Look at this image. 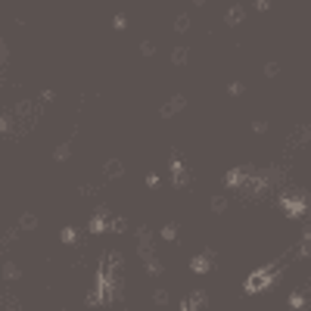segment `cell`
I'll return each mask as SVG.
<instances>
[{"label":"cell","instance_id":"1","mask_svg":"<svg viewBox=\"0 0 311 311\" xmlns=\"http://www.w3.org/2000/svg\"><path fill=\"white\" fill-rule=\"evenodd\" d=\"M277 280H280V261H271L268 268H258V271H252V274H249V280H246L243 290L255 296V293L271 290V286L277 283Z\"/></svg>","mask_w":311,"mask_h":311},{"label":"cell","instance_id":"2","mask_svg":"<svg viewBox=\"0 0 311 311\" xmlns=\"http://www.w3.org/2000/svg\"><path fill=\"white\" fill-rule=\"evenodd\" d=\"M280 209L286 212V218H293V221H299V218H305L308 215V199L302 196V193H283L280 196Z\"/></svg>","mask_w":311,"mask_h":311},{"label":"cell","instance_id":"3","mask_svg":"<svg viewBox=\"0 0 311 311\" xmlns=\"http://www.w3.org/2000/svg\"><path fill=\"white\" fill-rule=\"evenodd\" d=\"M137 255H140L143 261L156 258L153 255V230L149 227H137Z\"/></svg>","mask_w":311,"mask_h":311},{"label":"cell","instance_id":"4","mask_svg":"<svg viewBox=\"0 0 311 311\" xmlns=\"http://www.w3.org/2000/svg\"><path fill=\"white\" fill-rule=\"evenodd\" d=\"M181 311H209V293L205 290H193L181 302Z\"/></svg>","mask_w":311,"mask_h":311},{"label":"cell","instance_id":"5","mask_svg":"<svg viewBox=\"0 0 311 311\" xmlns=\"http://www.w3.org/2000/svg\"><path fill=\"white\" fill-rule=\"evenodd\" d=\"M171 184H175V187H187V184H190L187 165L178 159V153H171Z\"/></svg>","mask_w":311,"mask_h":311},{"label":"cell","instance_id":"6","mask_svg":"<svg viewBox=\"0 0 311 311\" xmlns=\"http://www.w3.org/2000/svg\"><path fill=\"white\" fill-rule=\"evenodd\" d=\"M181 109H187V97H184V94H175L171 100H165V103H162L159 115H162V119H171V115H178Z\"/></svg>","mask_w":311,"mask_h":311},{"label":"cell","instance_id":"7","mask_svg":"<svg viewBox=\"0 0 311 311\" xmlns=\"http://www.w3.org/2000/svg\"><path fill=\"white\" fill-rule=\"evenodd\" d=\"M190 271L193 274H209L212 271V249L202 252V255H193L190 258Z\"/></svg>","mask_w":311,"mask_h":311},{"label":"cell","instance_id":"8","mask_svg":"<svg viewBox=\"0 0 311 311\" xmlns=\"http://www.w3.org/2000/svg\"><path fill=\"white\" fill-rule=\"evenodd\" d=\"M243 19H246V9L240 6V3H234V6L227 9V16H224V22H227V25H240Z\"/></svg>","mask_w":311,"mask_h":311},{"label":"cell","instance_id":"9","mask_svg":"<svg viewBox=\"0 0 311 311\" xmlns=\"http://www.w3.org/2000/svg\"><path fill=\"white\" fill-rule=\"evenodd\" d=\"M311 140V124H302L296 134H290V146H299V143H308Z\"/></svg>","mask_w":311,"mask_h":311},{"label":"cell","instance_id":"10","mask_svg":"<svg viewBox=\"0 0 311 311\" xmlns=\"http://www.w3.org/2000/svg\"><path fill=\"white\" fill-rule=\"evenodd\" d=\"M187 60H190V47H184V44H181V47L171 50V62H175L178 68H181V65H187Z\"/></svg>","mask_w":311,"mask_h":311},{"label":"cell","instance_id":"11","mask_svg":"<svg viewBox=\"0 0 311 311\" xmlns=\"http://www.w3.org/2000/svg\"><path fill=\"white\" fill-rule=\"evenodd\" d=\"M122 171H124V165L119 162V159H109V162L103 165V175H106V178H119Z\"/></svg>","mask_w":311,"mask_h":311},{"label":"cell","instance_id":"12","mask_svg":"<svg viewBox=\"0 0 311 311\" xmlns=\"http://www.w3.org/2000/svg\"><path fill=\"white\" fill-rule=\"evenodd\" d=\"M290 308H293V311H305V308H308L305 293H290Z\"/></svg>","mask_w":311,"mask_h":311},{"label":"cell","instance_id":"13","mask_svg":"<svg viewBox=\"0 0 311 311\" xmlns=\"http://www.w3.org/2000/svg\"><path fill=\"white\" fill-rule=\"evenodd\" d=\"M60 237H62V243H65V246H75V243H78V230H75L72 224L62 227V230H60Z\"/></svg>","mask_w":311,"mask_h":311},{"label":"cell","instance_id":"14","mask_svg":"<svg viewBox=\"0 0 311 311\" xmlns=\"http://www.w3.org/2000/svg\"><path fill=\"white\" fill-rule=\"evenodd\" d=\"M19 230H38V218H34L31 212H25L19 218Z\"/></svg>","mask_w":311,"mask_h":311},{"label":"cell","instance_id":"15","mask_svg":"<svg viewBox=\"0 0 311 311\" xmlns=\"http://www.w3.org/2000/svg\"><path fill=\"white\" fill-rule=\"evenodd\" d=\"M68 156H72V143H60V146L53 149V159H56V162H65Z\"/></svg>","mask_w":311,"mask_h":311},{"label":"cell","instance_id":"16","mask_svg":"<svg viewBox=\"0 0 311 311\" xmlns=\"http://www.w3.org/2000/svg\"><path fill=\"white\" fill-rule=\"evenodd\" d=\"M159 237H162L165 243H175V240H178V224H165L162 230H159Z\"/></svg>","mask_w":311,"mask_h":311},{"label":"cell","instance_id":"17","mask_svg":"<svg viewBox=\"0 0 311 311\" xmlns=\"http://www.w3.org/2000/svg\"><path fill=\"white\" fill-rule=\"evenodd\" d=\"M162 271H165V268H162V261H159V258H149V261H146V274H149V277H159Z\"/></svg>","mask_w":311,"mask_h":311},{"label":"cell","instance_id":"18","mask_svg":"<svg viewBox=\"0 0 311 311\" xmlns=\"http://www.w3.org/2000/svg\"><path fill=\"white\" fill-rule=\"evenodd\" d=\"M209 209H212L215 215H221V212H227V199H224V196H212V202H209Z\"/></svg>","mask_w":311,"mask_h":311},{"label":"cell","instance_id":"19","mask_svg":"<svg viewBox=\"0 0 311 311\" xmlns=\"http://www.w3.org/2000/svg\"><path fill=\"white\" fill-rule=\"evenodd\" d=\"M109 230L112 234H124V230H128V221H124V218H109Z\"/></svg>","mask_w":311,"mask_h":311},{"label":"cell","instance_id":"20","mask_svg":"<svg viewBox=\"0 0 311 311\" xmlns=\"http://www.w3.org/2000/svg\"><path fill=\"white\" fill-rule=\"evenodd\" d=\"M153 302H156L159 308H165V305H168V290H162V286H159V290H153Z\"/></svg>","mask_w":311,"mask_h":311},{"label":"cell","instance_id":"21","mask_svg":"<svg viewBox=\"0 0 311 311\" xmlns=\"http://www.w3.org/2000/svg\"><path fill=\"white\" fill-rule=\"evenodd\" d=\"M19 274H22V271L16 268V264H13V261H6V264H3V277H6V280H16V277H19Z\"/></svg>","mask_w":311,"mask_h":311},{"label":"cell","instance_id":"22","mask_svg":"<svg viewBox=\"0 0 311 311\" xmlns=\"http://www.w3.org/2000/svg\"><path fill=\"white\" fill-rule=\"evenodd\" d=\"M187 28H190V16H178V19H175V31H178V34H184Z\"/></svg>","mask_w":311,"mask_h":311},{"label":"cell","instance_id":"23","mask_svg":"<svg viewBox=\"0 0 311 311\" xmlns=\"http://www.w3.org/2000/svg\"><path fill=\"white\" fill-rule=\"evenodd\" d=\"M227 94H230V97H243V94H246V87H243V84H240V81H230V87H227Z\"/></svg>","mask_w":311,"mask_h":311},{"label":"cell","instance_id":"24","mask_svg":"<svg viewBox=\"0 0 311 311\" xmlns=\"http://www.w3.org/2000/svg\"><path fill=\"white\" fill-rule=\"evenodd\" d=\"M159 184H162V178H159L156 171H149V175H146V187H149V190H156Z\"/></svg>","mask_w":311,"mask_h":311},{"label":"cell","instance_id":"25","mask_svg":"<svg viewBox=\"0 0 311 311\" xmlns=\"http://www.w3.org/2000/svg\"><path fill=\"white\" fill-rule=\"evenodd\" d=\"M140 53H143V56H156V44H153V41H143V44H140Z\"/></svg>","mask_w":311,"mask_h":311},{"label":"cell","instance_id":"26","mask_svg":"<svg viewBox=\"0 0 311 311\" xmlns=\"http://www.w3.org/2000/svg\"><path fill=\"white\" fill-rule=\"evenodd\" d=\"M264 75H268V78H277V75H280V65H277V62H268V65H264Z\"/></svg>","mask_w":311,"mask_h":311},{"label":"cell","instance_id":"27","mask_svg":"<svg viewBox=\"0 0 311 311\" xmlns=\"http://www.w3.org/2000/svg\"><path fill=\"white\" fill-rule=\"evenodd\" d=\"M252 131H255V134H268V122L255 119V122H252Z\"/></svg>","mask_w":311,"mask_h":311},{"label":"cell","instance_id":"28","mask_svg":"<svg viewBox=\"0 0 311 311\" xmlns=\"http://www.w3.org/2000/svg\"><path fill=\"white\" fill-rule=\"evenodd\" d=\"M124 25H128V19H124V16H115V19H112V28H115V31H122Z\"/></svg>","mask_w":311,"mask_h":311},{"label":"cell","instance_id":"29","mask_svg":"<svg viewBox=\"0 0 311 311\" xmlns=\"http://www.w3.org/2000/svg\"><path fill=\"white\" fill-rule=\"evenodd\" d=\"M0 62H3V65L9 62V47H6V44H0Z\"/></svg>","mask_w":311,"mask_h":311},{"label":"cell","instance_id":"30","mask_svg":"<svg viewBox=\"0 0 311 311\" xmlns=\"http://www.w3.org/2000/svg\"><path fill=\"white\" fill-rule=\"evenodd\" d=\"M38 100H41V103H50V100H53V90H41Z\"/></svg>","mask_w":311,"mask_h":311},{"label":"cell","instance_id":"31","mask_svg":"<svg viewBox=\"0 0 311 311\" xmlns=\"http://www.w3.org/2000/svg\"><path fill=\"white\" fill-rule=\"evenodd\" d=\"M94 193H97V190L90 187V184H84V187H81V196H94Z\"/></svg>","mask_w":311,"mask_h":311},{"label":"cell","instance_id":"32","mask_svg":"<svg viewBox=\"0 0 311 311\" xmlns=\"http://www.w3.org/2000/svg\"><path fill=\"white\" fill-rule=\"evenodd\" d=\"M255 9H258V13H264V9H271V3H268V0H258Z\"/></svg>","mask_w":311,"mask_h":311}]
</instances>
